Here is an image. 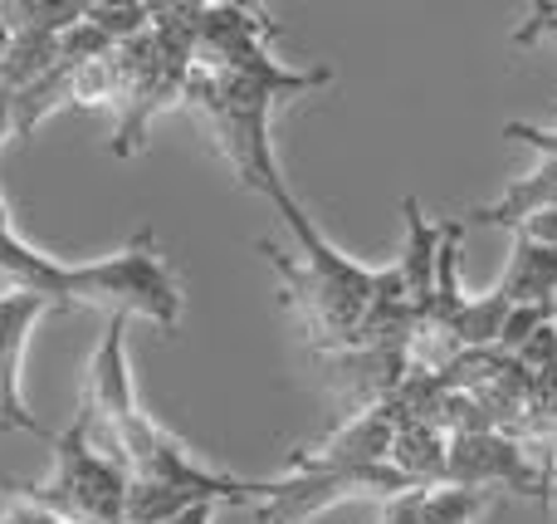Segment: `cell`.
I'll use <instances>...</instances> for the list:
<instances>
[{
	"label": "cell",
	"mask_w": 557,
	"mask_h": 524,
	"mask_svg": "<svg viewBox=\"0 0 557 524\" xmlns=\"http://www.w3.org/2000/svg\"><path fill=\"white\" fill-rule=\"evenodd\" d=\"M0 294L45 300L54 314L103 309L108 319H113V314L152 319L162 333L182 329V284H176L152 226H143V231L127 245H117L113 255H98V260H84V265H64L20 235L5 196H0Z\"/></svg>",
	"instance_id": "cell-1"
},
{
	"label": "cell",
	"mask_w": 557,
	"mask_h": 524,
	"mask_svg": "<svg viewBox=\"0 0 557 524\" xmlns=\"http://www.w3.org/2000/svg\"><path fill=\"white\" fill-rule=\"evenodd\" d=\"M127 324H133L127 314H113L98 349L88 353L84 402L74 412L88 447L103 461H113L127 480L176 486L196 500H211V505H250V480L201 466L186 441H176L172 431L157 427L143 412L133 388V368H127Z\"/></svg>",
	"instance_id": "cell-2"
},
{
	"label": "cell",
	"mask_w": 557,
	"mask_h": 524,
	"mask_svg": "<svg viewBox=\"0 0 557 524\" xmlns=\"http://www.w3.org/2000/svg\"><path fill=\"white\" fill-rule=\"evenodd\" d=\"M333 84V69H284L270 49H250V54L231 59L215 69H196L186 74L182 108L211 133L215 153L231 162L245 192L270 196L284 186L278 157L270 143V118L284 98L308 94V88Z\"/></svg>",
	"instance_id": "cell-3"
},
{
	"label": "cell",
	"mask_w": 557,
	"mask_h": 524,
	"mask_svg": "<svg viewBox=\"0 0 557 524\" xmlns=\"http://www.w3.org/2000/svg\"><path fill=\"white\" fill-rule=\"evenodd\" d=\"M274 211L284 216V226L294 231V255L278 251L274 241H260V251L270 255V265L278 270V294L294 309V319L304 324L308 343L318 353H343L357 343L372 309V290H376V270L357 265L352 255H343L323 231L313 226V216L288 196V186H278L270 196Z\"/></svg>",
	"instance_id": "cell-4"
},
{
	"label": "cell",
	"mask_w": 557,
	"mask_h": 524,
	"mask_svg": "<svg viewBox=\"0 0 557 524\" xmlns=\"http://www.w3.org/2000/svg\"><path fill=\"white\" fill-rule=\"evenodd\" d=\"M191 35L196 5H152V25L113 45V157L143 153L152 118L182 108V88L191 74Z\"/></svg>",
	"instance_id": "cell-5"
},
{
	"label": "cell",
	"mask_w": 557,
	"mask_h": 524,
	"mask_svg": "<svg viewBox=\"0 0 557 524\" xmlns=\"http://www.w3.org/2000/svg\"><path fill=\"white\" fill-rule=\"evenodd\" d=\"M54 466L39 486H25L45 510L69 524H127V476L88 447L84 427L69 422L49 437Z\"/></svg>",
	"instance_id": "cell-6"
},
{
	"label": "cell",
	"mask_w": 557,
	"mask_h": 524,
	"mask_svg": "<svg viewBox=\"0 0 557 524\" xmlns=\"http://www.w3.org/2000/svg\"><path fill=\"white\" fill-rule=\"evenodd\" d=\"M406 496V480L392 466H333V471H288L274 480H250V505L260 524H308L323 510L347 500H386Z\"/></svg>",
	"instance_id": "cell-7"
},
{
	"label": "cell",
	"mask_w": 557,
	"mask_h": 524,
	"mask_svg": "<svg viewBox=\"0 0 557 524\" xmlns=\"http://www.w3.org/2000/svg\"><path fill=\"white\" fill-rule=\"evenodd\" d=\"M445 486L455 490H474V496H490V490H509L519 500L548 510V480L543 466L504 431H474V437H450L445 451Z\"/></svg>",
	"instance_id": "cell-8"
},
{
	"label": "cell",
	"mask_w": 557,
	"mask_h": 524,
	"mask_svg": "<svg viewBox=\"0 0 557 524\" xmlns=\"http://www.w3.org/2000/svg\"><path fill=\"white\" fill-rule=\"evenodd\" d=\"M327 388H333V422H352L372 407H386L406 378L411 353L406 343H357L343 353H323Z\"/></svg>",
	"instance_id": "cell-9"
},
{
	"label": "cell",
	"mask_w": 557,
	"mask_h": 524,
	"mask_svg": "<svg viewBox=\"0 0 557 524\" xmlns=\"http://www.w3.org/2000/svg\"><path fill=\"white\" fill-rule=\"evenodd\" d=\"M54 314L45 300H29V294H0V431H25V437L49 441L54 431L25 407L20 398V363H25L29 333L35 324Z\"/></svg>",
	"instance_id": "cell-10"
},
{
	"label": "cell",
	"mask_w": 557,
	"mask_h": 524,
	"mask_svg": "<svg viewBox=\"0 0 557 524\" xmlns=\"http://www.w3.org/2000/svg\"><path fill=\"white\" fill-rule=\"evenodd\" d=\"M445 451L450 437L431 422H396L386 466L406 480V490H445Z\"/></svg>",
	"instance_id": "cell-11"
},
{
	"label": "cell",
	"mask_w": 557,
	"mask_h": 524,
	"mask_svg": "<svg viewBox=\"0 0 557 524\" xmlns=\"http://www.w3.org/2000/svg\"><path fill=\"white\" fill-rule=\"evenodd\" d=\"M494 294L509 309H519V304H557V251L529 241V235H513L509 265H504Z\"/></svg>",
	"instance_id": "cell-12"
},
{
	"label": "cell",
	"mask_w": 557,
	"mask_h": 524,
	"mask_svg": "<svg viewBox=\"0 0 557 524\" xmlns=\"http://www.w3.org/2000/svg\"><path fill=\"white\" fill-rule=\"evenodd\" d=\"M543 211H557V162H548V157H543L529 176H513V182L504 186L499 202L474 206V211L460 216V221L465 226L484 221V226H499V231H513V226H523L529 216H543Z\"/></svg>",
	"instance_id": "cell-13"
},
{
	"label": "cell",
	"mask_w": 557,
	"mask_h": 524,
	"mask_svg": "<svg viewBox=\"0 0 557 524\" xmlns=\"http://www.w3.org/2000/svg\"><path fill=\"white\" fill-rule=\"evenodd\" d=\"M401 216H406V245H401V260H396V275H401L411 304L421 309L435 290V255H441V241H445V221H431L416 196L401 202Z\"/></svg>",
	"instance_id": "cell-14"
},
{
	"label": "cell",
	"mask_w": 557,
	"mask_h": 524,
	"mask_svg": "<svg viewBox=\"0 0 557 524\" xmlns=\"http://www.w3.org/2000/svg\"><path fill=\"white\" fill-rule=\"evenodd\" d=\"M484 510H490V496H474V490H406L386 500L376 524H474Z\"/></svg>",
	"instance_id": "cell-15"
},
{
	"label": "cell",
	"mask_w": 557,
	"mask_h": 524,
	"mask_svg": "<svg viewBox=\"0 0 557 524\" xmlns=\"http://www.w3.org/2000/svg\"><path fill=\"white\" fill-rule=\"evenodd\" d=\"M117 103V74H113V49L69 74L64 108H84V113H113Z\"/></svg>",
	"instance_id": "cell-16"
},
{
	"label": "cell",
	"mask_w": 557,
	"mask_h": 524,
	"mask_svg": "<svg viewBox=\"0 0 557 524\" xmlns=\"http://www.w3.org/2000/svg\"><path fill=\"white\" fill-rule=\"evenodd\" d=\"M0 524H69L45 510L25 486H0Z\"/></svg>",
	"instance_id": "cell-17"
},
{
	"label": "cell",
	"mask_w": 557,
	"mask_h": 524,
	"mask_svg": "<svg viewBox=\"0 0 557 524\" xmlns=\"http://www.w3.org/2000/svg\"><path fill=\"white\" fill-rule=\"evenodd\" d=\"M539 39H553L557 45V0H539L529 10V20L513 29V45H539Z\"/></svg>",
	"instance_id": "cell-18"
},
{
	"label": "cell",
	"mask_w": 557,
	"mask_h": 524,
	"mask_svg": "<svg viewBox=\"0 0 557 524\" xmlns=\"http://www.w3.org/2000/svg\"><path fill=\"white\" fill-rule=\"evenodd\" d=\"M504 137H513V143L533 147V153H543L548 162H557V127H543V123H504Z\"/></svg>",
	"instance_id": "cell-19"
},
{
	"label": "cell",
	"mask_w": 557,
	"mask_h": 524,
	"mask_svg": "<svg viewBox=\"0 0 557 524\" xmlns=\"http://www.w3.org/2000/svg\"><path fill=\"white\" fill-rule=\"evenodd\" d=\"M513 235H529L539 245H553L557 251V211H543V216H529L523 226H513Z\"/></svg>",
	"instance_id": "cell-20"
},
{
	"label": "cell",
	"mask_w": 557,
	"mask_h": 524,
	"mask_svg": "<svg viewBox=\"0 0 557 524\" xmlns=\"http://www.w3.org/2000/svg\"><path fill=\"white\" fill-rule=\"evenodd\" d=\"M215 510H221V505H191V510H182V515L166 520V524H211Z\"/></svg>",
	"instance_id": "cell-21"
},
{
	"label": "cell",
	"mask_w": 557,
	"mask_h": 524,
	"mask_svg": "<svg viewBox=\"0 0 557 524\" xmlns=\"http://www.w3.org/2000/svg\"><path fill=\"white\" fill-rule=\"evenodd\" d=\"M553 127H557V108H553Z\"/></svg>",
	"instance_id": "cell-22"
}]
</instances>
